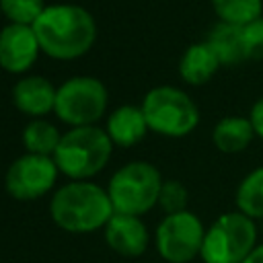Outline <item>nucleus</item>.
<instances>
[{
    "label": "nucleus",
    "mask_w": 263,
    "mask_h": 263,
    "mask_svg": "<svg viewBox=\"0 0 263 263\" xmlns=\"http://www.w3.org/2000/svg\"><path fill=\"white\" fill-rule=\"evenodd\" d=\"M33 31L41 53L51 60L70 62L82 58L97 41V21L80 4H47L35 21Z\"/></svg>",
    "instance_id": "obj_1"
},
{
    "label": "nucleus",
    "mask_w": 263,
    "mask_h": 263,
    "mask_svg": "<svg viewBox=\"0 0 263 263\" xmlns=\"http://www.w3.org/2000/svg\"><path fill=\"white\" fill-rule=\"evenodd\" d=\"M115 214L107 189L92 181H70L58 187L49 201L53 224L66 232L86 234L105 228Z\"/></svg>",
    "instance_id": "obj_2"
},
{
    "label": "nucleus",
    "mask_w": 263,
    "mask_h": 263,
    "mask_svg": "<svg viewBox=\"0 0 263 263\" xmlns=\"http://www.w3.org/2000/svg\"><path fill=\"white\" fill-rule=\"evenodd\" d=\"M113 152V142L99 125L70 127L62 134L53 160L70 181H90L99 175Z\"/></svg>",
    "instance_id": "obj_3"
},
{
    "label": "nucleus",
    "mask_w": 263,
    "mask_h": 263,
    "mask_svg": "<svg viewBox=\"0 0 263 263\" xmlns=\"http://www.w3.org/2000/svg\"><path fill=\"white\" fill-rule=\"evenodd\" d=\"M140 107L148 129L164 138L189 136L199 125V107L179 86L160 84L150 88Z\"/></svg>",
    "instance_id": "obj_4"
},
{
    "label": "nucleus",
    "mask_w": 263,
    "mask_h": 263,
    "mask_svg": "<svg viewBox=\"0 0 263 263\" xmlns=\"http://www.w3.org/2000/svg\"><path fill=\"white\" fill-rule=\"evenodd\" d=\"M162 183V175L154 164L134 160L113 173L107 185V193L115 214H129L142 218L146 212L158 205Z\"/></svg>",
    "instance_id": "obj_5"
},
{
    "label": "nucleus",
    "mask_w": 263,
    "mask_h": 263,
    "mask_svg": "<svg viewBox=\"0 0 263 263\" xmlns=\"http://www.w3.org/2000/svg\"><path fill=\"white\" fill-rule=\"evenodd\" d=\"M257 222L242 212H224L208 228L201 247L203 263H242L259 245Z\"/></svg>",
    "instance_id": "obj_6"
},
{
    "label": "nucleus",
    "mask_w": 263,
    "mask_h": 263,
    "mask_svg": "<svg viewBox=\"0 0 263 263\" xmlns=\"http://www.w3.org/2000/svg\"><path fill=\"white\" fill-rule=\"evenodd\" d=\"M107 86L95 76H74L58 86L55 109L60 121L70 127L95 125L107 111Z\"/></svg>",
    "instance_id": "obj_7"
},
{
    "label": "nucleus",
    "mask_w": 263,
    "mask_h": 263,
    "mask_svg": "<svg viewBox=\"0 0 263 263\" xmlns=\"http://www.w3.org/2000/svg\"><path fill=\"white\" fill-rule=\"evenodd\" d=\"M205 226L193 212L168 214L156 228L154 245L166 263H189L201 255Z\"/></svg>",
    "instance_id": "obj_8"
},
{
    "label": "nucleus",
    "mask_w": 263,
    "mask_h": 263,
    "mask_svg": "<svg viewBox=\"0 0 263 263\" xmlns=\"http://www.w3.org/2000/svg\"><path fill=\"white\" fill-rule=\"evenodd\" d=\"M58 175L60 168L53 156L25 152L23 156L10 162L4 177V187L10 197L18 201H31L47 195L53 189Z\"/></svg>",
    "instance_id": "obj_9"
},
{
    "label": "nucleus",
    "mask_w": 263,
    "mask_h": 263,
    "mask_svg": "<svg viewBox=\"0 0 263 263\" xmlns=\"http://www.w3.org/2000/svg\"><path fill=\"white\" fill-rule=\"evenodd\" d=\"M41 53L39 39L29 25L8 23L0 29V68L10 74H27Z\"/></svg>",
    "instance_id": "obj_10"
},
{
    "label": "nucleus",
    "mask_w": 263,
    "mask_h": 263,
    "mask_svg": "<svg viewBox=\"0 0 263 263\" xmlns=\"http://www.w3.org/2000/svg\"><path fill=\"white\" fill-rule=\"evenodd\" d=\"M103 230L109 249L125 259H136L148 249L150 232L140 216L113 214Z\"/></svg>",
    "instance_id": "obj_11"
},
{
    "label": "nucleus",
    "mask_w": 263,
    "mask_h": 263,
    "mask_svg": "<svg viewBox=\"0 0 263 263\" xmlns=\"http://www.w3.org/2000/svg\"><path fill=\"white\" fill-rule=\"evenodd\" d=\"M55 92L58 86H53L45 76L27 74L12 86V103L21 113L39 119L55 109Z\"/></svg>",
    "instance_id": "obj_12"
},
{
    "label": "nucleus",
    "mask_w": 263,
    "mask_h": 263,
    "mask_svg": "<svg viewBox=\"0 0 263 263\" xmlns=\"http://www.w3.org/2000/svg\"><path fill=\"white\" fill-rule=\"evenodd\" d=\"M105 132L111 138L113 146H119V148L136 146L148 134V123H146L142 107L140 105H121V107H117L109 115Z\"/></svg>",
    "instance_id": "obj_13"
},
{
    "label": "nucleus",
    "mask_w": 263,
    "mask_h": 263,
    "mask_svg": "<svg viewBox=\"0 0 263 263\" xmlns=\"http://www.w3.org/2000/svg\"><path fill=\"white\" fill-rule=\"evenodd\" d=\"M220 66L222 64L208 41H199L183 51L179 60V76L189 86H201L216 76Z\"/></svg>",
    "instance_id": "obj_14"
},
{
    "label": "nucleus",
    "mask_w": 263,
    "mask_h": 263,
    "mask_svg": "<svg viewBox=\"0 0 263 263\" xmlns=\"http://www.w3.org/2000/svg\"><path fill=\"white\" fill-rule=\"evenodd\" d=\"M255 138V129L249 117L242 115H228L222 117L212 129V142L216 150L222 154H238L251 146Z\"/></svg>",
    "instance_id": "obj_15"
},
{
    "label": "nucleus",
    "mask_w": 263,
    "mask_h": 263,
    "mask_svg": "<svg viewBox=\"0 0 263 263\" xmlns=\"http://www.w3.org/2000/svg\"><path fill=\"white\" fill-rule=\"evenodd\" d=\"M208 45L214 49L222 66H236L247 62L245 53V41H242V29L240 25H230L218 21L212 31L205 37Z\"/></svg>",
    "instance_id": "obj_16"
},
{
    "label": "nucleus",
    "mask_w": 263,
    "mask_h": 263,
    "mask_svg": "<svg viewBox=\"0 0 263 263\" xmlns=\"http://www.w3.org/2000/svg\"><path fill=\"white\" fill-rule=\"evenodd\" d=\"M234 203L238 212L255 222L263 220V166H257L242 177L234 193Z\"/></svg>",
    "instance_id": "obj_17"
},
{
    "label": "nucleus",
    "mask_w": 263,
    "mask_h": 263,
    "mask_svg": "<svg viewBox=\"0 0 263 263\" xmlns=\"http://www.w3.org/2000/svg\"><path fill=\"white\" fill-rule=\"evenodd\" d=\"M60 140H62L60 129L43 117L31 119L27 123V127L23 129V144H25L27 152H31V154L53 156Z\"/></svg>",
    "instance_id": "obj_18"
},
{
    "label": "nucleus",
    "mask_w": 263,
    "mask_h": 263,
    "mask_svg": "<svg viewBox=\"0 0 263 263\" xmlns=\"http://www.w3.org/2000/svg\"><path fill=\"white\" fill-rule=\"evenodd\" d=\"M212 8L222 23L247 25L263 16V0H210Z\"/></svg>",
    "instance_id": "obj_19"
},
{
    "label": "nucleus",
    "mask_w": 263,
    "mask_h": 263,
    "mask_svg": "<svg viewBox=\"0 0 263 263\" xmlns=\"http://www.w3.org/2000/svg\"><path fill=\"white\" fill-rule=\"evenodd\" d=\"M45 0H0V10L8 23L14 25H29L33 27L35 21L45 10Z\"/></svg>",
    "instance_id": "obj_20"
},
{
    "label": "nucleus",
    "mask_w": 263,
    "mask_h": 263,
    "mask_svg": "<svg viewBox=\"0 0 263 263\" xmlns=\"http://www.w3.org/2000/svg\"><path fill=\"white\" fill-rule=\"evenodd\" d=\"M187 203H189V191L181 181L168 179V181L162 183V189H160V195H158V205L164 212V216L185 212Z\"/></svg>",
    "instance_id": "obj_21"
},
{
    "label": "nucleus",
    "mask_w": 263,
    "mask_h": 263,
    "mask_svg": "<svg viewBox=\"0 0 263 263\" xmlns=\"http://www.w3.org/2000/svg\"><path fill=\"white\" fill-rule=\"evenodd\" d=\"M240 29H242L247 62L263 60V16H259L247 25H240Z\"/></svg>",
    "instance_id": "obj_22"
},
{
    "label": "nucleus",
    "mask_w": 263,
    "mask_h": 263,
    "mask_svg": "<svg viewBox=\"0 0 263 263\" xmlns=\"http://www.w3.org/2000/svg\"><path fill=\"white\" fill-rule=\"evenodd\" d=\"M247 117L251 119V125H253V129H255V136L263 140V97L257 99V101L251 105V111H249Z\"/></svg>",
    "instance_id": "obj_23"
},
{
    "label": "nucleus",
    "mask_w": 263,
    "mask_h": 263,
    "mask_svg": "<svg viewBox=\"0 0 263 263\" xmlns=\"http://www.w3.org/2000/svg\"><path fill=\"white\" fill-rule=\"evenodd\" d=\"M242 263H263V242H259Z\"/></svg>",
    "instance_id": "obj_24"
},
{
    "label": "nucleus",
    "mask_w": 263,
    "mask_h": 263,
    "mask_svg": "<svg viewBox=\"0 0 263 263\" xmlns=\"http://www.w3.org/2000/svg\"><path fill=\"white\" fill-rule=\"evenodd\" d=\"M261 222H263V220H261Z\"/></svg>",
    "instance_id": "obj_25"
}]
</instances>
